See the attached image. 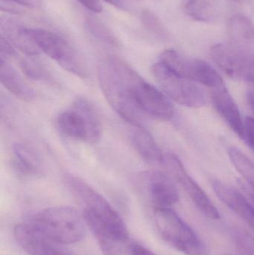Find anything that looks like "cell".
<instances>
[{
	"mask_svg": "<svg viewBox=\"0 0 254 255\" xmlns=\"http://www.w3.org/2000/svg\"><path fill=\"white\" fill-rule=\"evenodd\" d=\"M64 184L82 206L86 226L96 238L105 255H128V229L117 211L82 178L64 176Z\"/></svg>",
	"mask_w": 254,
	"mask_h": 255,
	"instance_id": "cell-1",
	"label": "cell"
},
{
	"mask_svg": "<svg viewBox=\"0 0 254 255\" xmlns=\"http://www.w3.org/2000/svg\"><path fill=\"white\" fill-rule=\"evenodd\" d=\"M138 76L118 57H107L98 64V82L104 97L112 109L133 127H143L142 113L132 97L133 85Z\"/></svg>",
	"mask_w": 254,
	"mask_h": 255,
	"instance_id": "cell-2",
	"label": "cell"
},
{
	"mask_svg": "<svg viewBox=\"0 0 254 255\" xmlns=\"http://www.w3.org/2000/svg\"><path fill=\"white\" fill-rule=\"evenodd\" d=\"M43 235L59 244H76L86 235V223L82 213L69 206L41 210L28 222Z\"/></svg>",
	"mask_w": 254,
	"mask_h": 255,
	"instance_id": "cell-3",
	"label": "cell"
},
{
	"mask_svg": "<svg viewBox=\"0 0 254 255\" xmlns=\"http://www.w3.org/2000/svg\"><path fill=\"white\" fill-rule=\"evenodd\" d=\"M22 34L38 49L75 76L85 79L88 67L82 54L64 36L44 28L21 27Z\"/></svg>",
	"mask_w": 254,
	"mask_h": 255,
	"instance_id": "cell-4",
	"label": "cell"
},
{
	"mask_svg": "<svg viewBox=\"0 0 254 255\" xmlns=\"http://www.w3.org/2000/svg\"><path fill=\"white\" fill-rule=\"evenodd\" d=\"M56 127L64 136L89 144L101 138L102 128L99 115L88 100L78 98L72 106L59 114Z\"/></svg>",
	"mask_w": 254,
	"mask_h": 255,
	"instance_id": "cell-5",
	"label": "cell"
},
{
	"mask_svg": "<svg viewBox=\"0 0 254 255\" xmlns=\"http://www.w3.org/2000/svg\"><path fill=\"white\" fill-rule=\"evenodd\" d=\"M155 225L162 239L186 255H205L207 248L195 231L171 208H154Z\"/></svg>",
	"mask_w": 254,
	"mask_h": 255,
	"instance_id": "cell-6",
	"label": "cell"
},
{
	"mask_svg": "<svg viewBox=\"0 0 254 255\" xmlns=\"http://www.w3.org/2000/svg\"><path fill=\"white\" fill-rule=\"evenodd\" d=\"M152 73L164 94L176 103L192 109L207 105V96L196 82L179 76L161 61L152 66Z\"/></svg>",
	"mask_w": 254,
	"mask_h": 255,
	"instance_id": "cell-7",
	"label": "cell"
},
{
	"mask_svg": "<svg viewBox=\"0 0 254 255\" xmlns=\"http://www.w3.org/2000/svg\"><path fill=\"white\" fill-rule=\"evenodd\" d=\"M160 61L179 76L214 89L224 85L218 72L206 61L189 58L174 49L162 52Z\"/></svg>",
	"mask_w": 254,
	"mask_h": 255,
	"instance_id": "cell-8",
	"label": "cell"
},
{
	"mask_svg": "<svg viewBox=\"0 0 254 255\" xmlns=\"http://www.w3.org/2000/svg\"><path fill=\"white\" fill-rule=\"evenodd\" d=\"M229 43L236 58L250 82H254V23L242 13L231 16L228 22Z\"/></svg>",
	"mask_w": 254,
	"mask_h": 255,
	"instance_id": "cell-9",
	"label": "cell"
},
{
	"mask_svg": "<svg viewBox=\"0 0 254 255\" xmlns=\"http://www.w3.org/2000/svg\"><path fill=\"white\" fill-rule=\"evenodd\" d=\"M132 97L136 107L142 115L164 121H171L174 118V106L167 96L140 75L133 85Z\"/></svg>",
	"mask_w": 254,
	"mask_h": 255,
	"instance_id": "cell-10",
	"label": "cell"
},
{
	"mask_svg": "<svg viewBox=\"0 0 254 255\" xmlns=\"http://www.w3.org/2000/svg\"><path fill=\"white\" fill-rule=\"evenodd\" d=\"M164 163L171 176L184 189L198 209L211 220L220 218V214L205 192L189 176L181 161L174 154L164 155Z\"/></svg>",
	"mask_w": 254,
	"mask_h": 255,
	"instance_id": "cell-11",
	"label": "cell"
},
{
	"mask_svg": "<svg viewBox=\"0 0 254 255\" xmlns=\"http://www.w3.org/2000/svg\"><path fill=\"white\" fill-rule=\"evenodd\" d=\"M17 244L29 255H75L64 244L48 238L29 223H20L13 229Z\"/></svg>",
	"mask_w": 254,
	"mask_h": 255,
	"instance_id": "cell-12",
	"label": "cell"
},
{
	"mask_svg": "<svg viewBox=\"0 0 254 255\" xmlns=\"http://www.w3.org/2000/svg\"><path fill=\"white\" fill-rule=\"evenodd\" d=\"M140 178L147 190L154 208H171L178 202V190L168 175L158 171H149L143 172Z\"/></svg>",
	"mask_w": 254,
	"mask_h": 255,
	"instance_id": "cell-13",
	"label": "cell"
},
{
	"mask_svg": "<svg viewBox=\"0 0 254 255\" xmlns=\"http://www.w3.org/2000/svg\"><path fill=\"white\" fill-rule=\"evenodd\" d=\"M212 186L219 199L254 230V205L251 201L225 183L213 181Z\"/></svg>",
	"mask_w": 254,
	"mask_h": 255,
	"instance_id": "cell-14",
	"label": "cell"
},
{
	"mask_svg": "<svg viewBox=\"0 0 254 255\" xmlns=\"http://www.w3.org/2000/svg\"><path fill=\"white\" fill-rule=\"evenodd\" d=\"M213 105L219 115L223 118L228 127L240 137L244 138V123L235 100L231 97L225 85L214 88L211 92Z\"/></svg>",
	"mask_w": 254,
	"mask_h": 255,
	"instance_id": "cell-15",
	"label": "cell"
},
{
	"mask_svg": "<svg viewBox=\"0 0 254 255\" xmlns=\"http://www.w3.org/2000/svg\"><path fill=\"white\" fill-rule=\"evenodd\" d=\"M0 81L10 94L20 100L31 101L35 98L34 90L24 81L7 58L3 56L0 59Z\"/></svg>",
	"mask_w": 254,
	"mask_h": 255,
	"instance_id": "cell-16",
	"label": "cell"
},
{
	"mask_svg": "<svg viewBox=\"0 0 254 255\" xmlns=\"http://www.w3.org/2000/svg\"><path fill=\"white\" fill-rule=\"evenodd\" d=\"M12 166L16 174L23 177L40 176L43 166L37 153L28 145L17 143L13 147Z\"/></svg>",
	"mask_w": 254,
	"mask_h": 255,
	"instance_id": "cell-17",
	"label": "cell"
},
{
	"mask_svg": "<svg viewBox=\"0 0 254 255\" xmlns=\"http://www.w3.org/2000/svg\"><path fill=\"white\" fill-rule=\"evenodd\" d=\"M131 142L143 160L150 164L164 163V155L153 136L143 127H134Z\"/></svg>",
	"mask_w": 254,
	"mask_h": 255,
	"instance_id": "cell-18",
	"label": "cell"
},
{
	"mask_svg": "<svg viewBox=\"0 0 254 255\" xmlns=\"http://www.w3.org/2000/svg\"><path fill=\"white\" fill-rule=\"evenodd\" d=\"M181 10L196 22H213L217 18L214 0H182Z\"/></svg>",
	"mask_w": 254,
	"mask_h": 255,
	"instance_id": "cell-19",
	"label": "cell"
},
{
	"mask_svg": "<svg viewBox=\"0 0 254 255\" xmlns=\"http://www.w3.org/2000/svg\"><path fill=\"white\" fill-rule=\"evenodd\" d=\"M85 26L95 39L111 47L118 48L119 46V40L111 29L102 21L95 16H86L85 19Z\"/></svg>",
	"mask_w": 254,
	"mask_h": 255,
	"instance_id": "cell-20",
	"label": "cell"
},
{
	"mask_svg": "<svg viewBox=\"0 0 254 255\" xmlns=\"http://www.w3.org/2000/svg\"><path fill=\"white\" fill-rule=\"evenodd\" d=\"M230 159L239 172L243 175V181L254 189V163L246 154L235 147L229 148Z\"/></svg>",
	"mask_w": 254,
	"mask_h": 255,
	"instance_id": "cell-21",
	"label": "cell"
},
{
	"mask_svg": "<svg viewBox=\"0 0 254 255\" xmlns=\"http://www.w3.org/2000/svg\"><path fill=\"white\" fill-rule=\"evenodd\" d=\"M140 19L143 26L161 39H167L169 37V31L159 16L149 9H145L141 12Z\"/></svg>",
	"mask_w": 254,
	"mask_h": 255,
	"instance_id": "cell-22",
	"label": "cell"
},
{
	"mask_svg": "<svg viewBox=\"0 0 254 255\" xmlns=\"http://www.w3.org/2000/svg\"><path fill=\"white\" fill-rule=\"evenodd\" d=\"M231 237L239 255H254V237L244 229L234 228Z\"/></svg>",
	"mask_w": 254,
	"mask_h": 255,
	"instance_id": "cell-23",
	"label": "cell"
},
{
	"mask_svg": "<svg viewBox=\"0 0 254 255\" xmlns=\"http://www.w3.org/2000/svg\"><path fill=\"white\" fill-rule=\"evenodd\" d=\"M19 66L24 73L33 79L47 80L49 79V73L46 69L32 58H22L19 61Z\"/></svg>",
	"mask_w": 254,
	"mask_h": 255,
	"instance_id": "cell-24",
	"label": "cell"
},
{
	"mask_svg": "<svg viewBox=\"0 0 254 255\" xmlns=\"http://www.w3.org/2000/svg\"><path fill=\"white\" fill-rule=\"evenodd\" d=\"M41 0H1V10L11 12L21 10L19 7L23 6L28 8L36 9L41 7Z\"/></svg>",
	"mask_w": 254,
	"mask_h": 255,
	"instance_id": "cell-25",
	"label": "cell"
},
{
	"mask_svg": "<svg viewBox=\"0 0 254 255\" xmlns=\"http://www.w3.org/2000/svg\"><path fill=\"white\" fill-rule=\"evenodd\" d=\"M244 138L254 151V119L247 118L244 123Z\"/></svg>",
	"mask_w": 254,
	"mask_h": 255,
	"instance_id": "cell-26",
	"label": "cell"
},
{
	"mask_svg": "<svg viewBox=\"0 0 254 255\" xmlns=\"http://www.w3.org/2000/svg\"><path fill=\"white\" fill-rule=\"evenodd\" d=\"M128 255H157L149 249L138 243H130L128 248Z\"/></svg>",
	"mask_w": 254,
	"mask_h": 255,
	"instance_id": "cell-27",
	"label": "cell"
},
{
	"mask_svg": "<svg viewBox=\"0 0 254 255\" xmlns=\"http://www.w3.org/2000/svg\"><path fill=\"white\" fill-rule=\"evenodd\" d=\"M82 5L94 13H99L102 10L101 3L98 0H77Z\"/></svg>",
	"mask_w": 254,
	"mask_h": 255,
	"instance_id": "cell-28",
	"label": "cell"
},
{
	"mask_svg": "<svg viewBox=\"0 0 254 255\" xmlns=\"http://www.w3.org/2000/svg\"><path fill=\"white\" fill-rule=\"evenodd\" d=\"M249 85L248 87L247 100L249 102V106L252 108V110L254 112V82H249Z\"/></svg>",
	"mask_w": 254,
	"mask_h": 255,
	"instance_id": "cell-29",
	"label": "cell"
},
{
	"mask_svg": "<svg viewBox=\"0 0 254 255\" xmlns=\"http://www.w3.org/2000/svg\"><path fill=\"white\" fill-rule=\"evenodd\" d=\"M104 1L119 9L124 10H128V4L127 0H104Z\"/></svg>",
	"mask_w": 254,
	"mask_h": 255,
	"instance_id": "cell-30",
	"label": "cell"
}]
</instances>
